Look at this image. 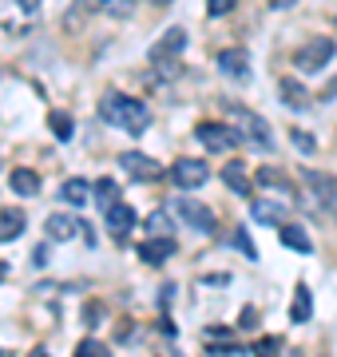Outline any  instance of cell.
Masks as SVG:
<instances>
[{"label":"cell","instance_id":"7402d4cb","mask_svg":"<svg viewBox=\"0 0 337 357\" xmlns=\"http://www.w3.org/2000/svg\"><path fill=\"white\" fill-rule=\"evenodd\" d=\"M313 314V298H310V286L306 282H298V290H294V306H290V321H310Z\"/></svg>","mask_w":337,"mask_h":357},{"label":"cell","instance_id":"9c48e42d","mask_svg":"<svg viewBox=\"0 0 337 357\" xmlns=\"http://www.w3.org/2000/svg\"><path fill=\"white\" fill-rule=\"evenodd\" d=\"M119 171H127V175L139 178V183H151V178L163 175V167H159L151 155H143V151H123L119 155Z\"/></svg>","mask_w":337,"mask_h":357},{"label":"cell","instance_id":"8fae6325","mask_svg":"<svg viewBox=\"0 0 337 357\" xmlns=\"http://www.w3.org/2000/svg\"><path fill=\"white\" fill-rule=\"evenodd\" d=\"M278 96H282V103L290 107V112H310V91L301 88L298 76H282L278 79Z\"/></svg>","mask_w":337,"mask_h":357},{"label":"cell","instance_id":"83f0119b","mask_svg":"<svg viewBox=\"0 0 337 357\" xmlns=\"http://www.w3.org/2000/svg\"><path fill=\"white\" fill-rule=\"evenodd\" d=\"M76 357H111V349H107L100 337H84V342L76 345Z\"/></svg>","mask_w":337,"mask_h":357},{"label":"cell","instance_id":"836d02e7","mask_svg":"<svg viewBox=\"0 0 337 357\" xmlns=\"http://www.w3.org/2000/svg\"><path fill=\"white\" fill-rule=\"evenodd\" d=\"M226 337H230L226 326H210V330H207V342H226Z\"/></svg>","mask_w":337,"mask_h":357},{"label":"cell","instance_id":"277c9868","mask_svg":"<svg viewBox=\"0 0 337 357\" xmlns=\"http://www.w3.org/2000/svg\"><path fill=\"white\" fill-rule=\"evenodd\" d=\"M195 139L207 147V151H214V155H226V151H234L238 143H242V135L230 128V123H198L195 128Z\"/></svg>","mask_w":337,"mask_h":357},{"label":"cell","instance_id":"7c38bea8","mask_svg":"<svg viewBox=\"0 0 337 357\" xmlns=\"http://www.w3.org/2000/svg\"><path fill=\"white\" fill-rule=\"evenodd\" d=\"M219 68L230 79H250V56H246V48H222L219 52Z\"/></svg>","mask_w":337,"mask_h":357},{"label":"cell","instance_id":"4dcf8cb0","mask_svg":"<svg viewBox=\"0 0 337 357\" xmlns=\"http://www.w3.org/2000/svg\"><path fill=\"white\" fill-rule=\"evenodd\" d=\"M234 246H238V250H242L246 258H258V250H254V243L246 238V230H234Z\"/></svg>","mask_w":337,"mask_h":357},{"label":"cell","instance_id":"603a6c76","mask_svg":"<svg viewBox=\"0 0 337 357\" xmlns=\"http://www.w3.org/2000/svg\"><path fill=\"white\" fill-rule=\"evenodd\" d=\"M60 199L72 206H84L91 199V187H88V178H68L64 187H60Z\"/></svg>","mask_w":337,"mask_h":357},{"label":"cell","instance_id":"ac0fdd59","mask_svg":"<svg viewBox=\"0 0 337 357\" xmlns=\"http://www.w3.org/2000/svg\"><path fill=\"white\" fill-rule=\"evenodd\" d=\"M250 215L258 218V222L282 227V222H285V206H282V203H274V199H254V203H250Z\"/></svg>","mask_w":337,"mask_h":357},{"label":"cell","instance_id":"f546056e","mask_svg":"<svg viewBox=\"0 0 337 357\" xmlns=\"http://www.w3.org/2000/svg\"><path fill=\"white\" fill-rule=\"evenodd\" d=\"M254 357H282V342H278V337H262V342H254Z\"/></svg>","mask_w":337,"mask_h":357},{"label":"cell","instance_id":"1f68e13d","mask_svg":"<svg viewBox=\"0 0 337 357\" xmlns=\"http://www.w3.org/2000/svg\"><path fill=\"white\" fill-rule=\"evenodd\" d=\"M234 4H238V0H207L210 16H226V13H234Z\"/></svg>","mask_w":337,"mask_h":357},{"label":"cell","instance_id":"8992f818","mask_svg":"<svg viewBox=\"0 0 337 357\" xmlns=\"http://www.w3.org/2000/svg\"><path fill=\"white\" fill-rule=\"evenodd\" d=\"M329 60H334V40H325V36L310 40V44H301V48L294 52V64H298L301 72H322Z\"/></svg>","mask_w":337,"mask_h":357},{"label":"cell","instance_id":"4fadbf2b","mask_svg":"<svg viewBox=\"0 0 337 357\" xmlns=\"http://www.w3.org/2000/svg\"><path fill=\"white\" fill-rule=\"evenodd\" d=\"M44 230H48V238L52 243H72L76 234H84V222L72 215H52L48 222H44Z\"/></svg>","mask_w":337,"mask_h":357},{"label":"cell","instance_id":"d6986e66","mask_svg":"<svg viewBox=\"0 0 337 357\" xmlns=\"http://www.w3.org/2000/svg\"><path fill=\"white\" fill-rule=\"evenodd\" d=\"M222 183H226L234 195H250V191H254V178L246 175V167H242V163H226V167H222Z\"/></svg>","mask_w":337,"mask_h":357},{"label":"cell","instance_id":"44dd1931","mask_svg":"<svg viewBox=\"0 0 337 357\" xmlns=\"http://www.w3.org/2000/svg\"><path fill=\"white\" fill-rule=\"evenodd\" d=\"M278 238H282L290 250H298V255H313V243H310V234L301 227H294V222H282V230H278Z\"/></svg>","mask_w":337,"mask_h":357},{"label":"cell","instance_id":"4316f807","mask_svg":"<svg viewBox=\"0 0 337 357\" xmlns=\"http://www.w3.org/2000/svg\"><path fill=\"white\" fill-rule=\"evenodd\" d=\"M48 128H52V135L56 139H72V115H64V112H52L48 115Z\"/></svg>","mask_w":337,"mask_h":357},{"label":"cell","instance_id":"52a82bcc","mask_svg":"<svg viewBox=\"0 0 337 357\" xmlns=\"http://www.w3.org/2000/svg\"><path fill=\"white\" fill-rule=\"evenodd\" d=\"M171 178H175V187H179V191H195V187H203V183L210 178V167L203 163V159L182 155L179 163L171 167Z\"/></svg>","mask_w":337,"mask_h":357},{"label":"cell","instance_id":"8d00e7d4","mask_svg":"<svg viewBox=\"0 0 337 357\" xmlns=\"http://www.w3.org/2000/svg\"><path fill=\"white\" fill-rule=\"evenodd\" d=\"M4 274H8V262H0V282H4Z\"/></svg>","mask_w":337,"mask_h":357},{"label":"cell","instance_id":"5b68a950","mask_svg":"<svg viewBox=\"0 0 337 357\" xmlns=\"http://www.w3.org/2000/svg\"><path fill=\"white\" fill-rule=\"evenodd\" d=\"M182 48H187V32L182 28H167L163 36H159V44L151 48V68H163V72H175V60L182 56Z\"/></svg>","mask_w":337,"mask_h":357},{"label":"cell","instance_id":"ffe728a7","mask_svg":"<svg viewBox=\"0 0 337 357\" xmlns=\"http://www.w3.org/2000/svg\"><path fill=\"white\" fill-rule=\"evenodd\" d=\"M8 187H13L20 199H32V195L40 191V175L36 171H28V167H16L13 175H8Z\"/></svg>","mask_w":337,"mask_h":357},{"label":"cell","instance_id":"9a60e30c","mask_svg":"<svg viewBox=\"0 0 337 357\" xmlns=\"http://www.w3.org/2000/svg\"><path fill=\"white\" fill-rule=\"evenodd\" d=\"M24 227H28V218H24V211H20V206H4V211H0V243H13V238H20V234H24Z\"/></svg>","mask_w":337,"mask_h":357},{"label":"cell","instance_id":"e575fe53","mask_svg":"<svg viewBox=\"0 0 337 357\" xmlns=\"http://www.w3.org/2000/svg\"><path fill=\"white\" fill-rule=\"evenodd\" d=\"M274 8H290V4H294V0H270Z\"/></svg>","mask_w":337,"mask_h":357},{"label":"cell","instance_id":"5bb4252c","mask_svg":"<svg viewBox=\"0 0 337 357\" xmlns=\"http://www.w3.org/2000/svg\"><path fill=\"white\" fill-rule=\"evenodd\" d=\"M107 227H111V234H116V243H123L127 238V230L135 227V211H131V203H111L107 206Z\"/></svg>","mask_w":337,"mask_h":357},{"label":"cell","instance_id":"d590c367","mask_svg":"<svg viewBox=\"0 0 337 357\" xmlns=\"http://www.w3.org/2000/svg\"><path fill=\"white\" fill-rule=\"evenodd\" d=\"M28 357H48V349H40V345H36V349H32Z\"/></svg>","mask_w":337,"mask_h":357},{"label":"cell","instance_id":"f1b7e54d","mask_svg":"<svg viewBox=\"0 0 337 357\" xmlns=\"http://www.w3.org/2000/svg\"><path fill=\"white\" fill-rule=\"evenodd\" d=\"M290 139H294V147H298L301 155H313V151H318V139H313L310 131H301V128H294V131H290Z\"/></svg>","mask_w":337,"mask_h":357},{"label":"cell","instance_id":"484cf974","mask_svg":"<svg viewBox=\"0 0 337 357\" xmlns=\"http://www.w3.org/2000/svg\"><path fill=\"white\" fill-rule=\"evenodd\" d=\"M254 183H258V187H270V191H285V195H290V183H285V175L278 171V167H262L258 175H254Z\"/></svg>","mask_w":337,"mask_h":357},{"label":"cell","instance_id":"cb8c5ba5","mask_svg":"<svg viewBox=\"0 0 337 357\" xmlns=\"http://www.w3.org/2000/svg\"><path fill=\"white\" fill-rule=\"evenodd\" d=\"M147 234H151V238H171V234H175V222H171L167 211H151V215H147Z\"/></svg>","mask_w":337,"mask_h":357},{"label":"cell","instance_id":"74e56055","mask_svg":"<svg viewBox=\"0 0 337 357\" xmlns=\"http://www.w3.org/2000/svg\"><path fill=\"white\" fill-rule=\"evenodd\" d=\"M151 4H167V0H151Z\"/></svg>","mask_w":337,"mask_h":357},{"label":"cell","instance_id":"30bf717a","mask_svg":"<svg viewBox=\"0 0 337 357\" xmlns=\"http://www.w3.org/2000/svg\"><path fill=\"white\" fill-rule=\"evenodd\" d=\"M306 187L313 191V199H318L325 211L337 206V178L334 175H325V171H306Z\"/></svg>","mask_w":337,"mask_h":357},{"label":"cell","instance_id":"6da1fadb","mask_svg":"<svg viewBox=\"0 0 337 357\" xmlns=\"http://www.w3.org/2000/svg\"><path fill=\"white\" fill-rule=\"evenodd\" d=\"M100 115H104L107 123L123 128L127 135H143L147 123H151V107L139 103L135 96H123V91H107L104 100H100Z\"/></svg>","mask_w":337,"mask_h":357},{"label":"cell","instance_id":"7a4b0ae2","mask_svg":"<svg viewBox=\"0 0 337 357\" xmlns=\"http://www.w3.org/2000/svg\"><path fill=\"white\" fill-rule=\"evenodd\" d=\"M234 119H238V135H242V143H250V147H254V151L270 155L274 147H278V139H274L270 123H266V119H262V115L246 112V107H234Z\"/></svg>","mask_w":337,"mask_h":357},{"label":"cell","instance_id":"ba28073f","mask_svg":"<svg viewBox=\"0 0 337 357\" xmlns=\"http://www.w3.org/2000/svg\"><path fill=\"white\" fill-rule=\"evenodd\" d=\"M175 215H179L187 227H195V230H214L219 227L214 211H210L207 203H198V199H179V203H175Z\"/></svg>","mask_w":337,"mask_h":357},{"label":"cell","instance_id":"2e32d148","mask_svg":"<svg viewBox=\"0 0 337 357\" xmlns=\"http://www.w3.org/2000/svg\"><path fill=\"white\" fill-rule=\"evenodd\" d=\"M171 255H175V238H147V243H139V258L147 266H159Z\"/></svg>","mask_w":337,"mask_h":357},{"label":"cell","instance_id":"f35d334b","mask_svg":"<svg viewBox=\"0 0 337 357\" xmlns=\"http://www.w3.org/2000/svg\"><path fill=\"white\" fill-rule=\"evenodd\" d=\"M0 357H4V354H0Z\"/></svg>","mask_w":337,"mask_h":357},{"label":"cell","instance_id":"d4e9b609","mask_svg":"<svg viewBox=\"0 0 337 357\" xmlns=\"http://www.w3.org/2000/svg\"><path fill=\"white\" fill-rule=\"evenodd\" d=\"M91 199L104 206V211H107L111 203H119V187H116V178H100V183L91 187Z\"/></svg>","mask_w":337,"mask_h":357},{"label":"cell","instance_id":"3957f363","mask_svg":"<svg viewBox=\"0 0 337 357\" xmlns=\"http://www.w3.org/2000/svg\"><path fill=\"white\" fill-rule=\"evenodd\" d=\"M40 20V0H0V28L4 32H28Z\"/></svg>","mask_w":337,"mask_h":357},{"label":"cell","instance_id":"e0dca14e","mask_svg":"<svg viewBox=\"0 0 337 357\" xmlns=\"http://www.w3.org/2000/svg\"><path fill=\"white\" fill-rule=\"evenodd\" d=\"M79 13H107V16H131L135 13V0H79Z\"/></svg>","mask_w":337,"mask_h":357},{"label":"cell","instance_id":"d6a6232c","mask_svg":"<svg viewBox=\"0 0 337 357\" xmlns=\"http://www.w3.org/2000/svg\"><path fill=\"white\" fill-rule=\"evenodd\" d=\"M238 326H242V330H254V326H258V310H242Z\"/></svg>","mask_w":337,"mask_h":357}]
</instances>
